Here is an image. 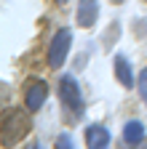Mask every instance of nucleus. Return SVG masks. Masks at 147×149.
I'll return each mask as SVG.
<instances>
[{"label":"nucleus","mask_w":147,"mask_h":149,"mask_svg":"<svg viewBox=\"0 0 147 149\" xmlns=\"http://www.w3.org/2000/svg\"><path fill=\"white\" fill-rule=\"evenodd\" d=\"M59 99L72 115H78V117L83 115V93H80V85L75 80V74H64L59 80Z\"/></svg>","instance_id":"obj_1"},{"label":"nucleus","mask_w":147,"mask_h":149,"mask_svg":"<svg viewBox=\"0 0 147 149\" xmlns=\"http://www.w3.org/2000/svg\"><path fill=\"white\" fill-rule=\"evenodd\" d=\"M27 133H30V117H27V112L13 109L11 115H6V120H3V144H16Z\"/></svg>","instance_id":"obj_2"},{"label":"nucleus","mask_w":147,"mask_h":149,"mask_svg":"<svg viewBox=\"0 0 147 149\" xmlns=\"http://www.w3.org/2000/svg\"><path fill=\"white\" fill-rule=\"evenodd\" d=\"M70 45H72V32L64 27L53 35V40L48 45V67L51 69H59L64 61H67V53H70Z\"/></svg>","instance_id":"obj_3"},{"label":"nucleus","mask_w":147,"mask_h":149,"mask_svg":"<svg viewBox=\"0 0 147 149\" xmlns=\"http://www.w3.org/2000/svg\"><path fill=\"white\" fill-rule=\"evenodd\" d=\"M46 99H48V85H46L43 80H32V83L27 85V93H24L27 109H30V112H38V109L46 104Z\"/></svg>","instance_id":"obj_4"},{"label":"nucleus","mask_w":147,"mask_h":149,"mask_svg":"<svg viewBox=\"0 0 147 149\" xmlns=\"http://www.w3.org/2000/svg\"><path fill=\"white\" fill-rule=\"evenodd\" d=\"M96 16H99V3H96V0H78V24L83 29L94 27Z\"/></svg>","instance_id":"obj_5"},{"label":"nucleus","mask_w":147,"mask_h":149,"mask_svg":"<svg viewBox=\"0 0 147 149\" xmlns=\"http://www.w3.org/2000/svg\"><path fill=\"white\" fill-rule=\"evenodd\" d=\"M86 146L88 149H107L110 146V130L104 125H88L86 128Z\"/></svg>","instance_id":"obj_6"},{"label":"nucleus","mask_w":147,"mask_h":149,"mask_svg":"<svg viewBox=\"0 0 147 149\" xmlns=\"http://www.w3.org/2000/svg\"><path fill=\"white\" fill-rule=\"evenodd\" d=\"M113 69H115V77H118V83H120L123 88H134V85H136V80H134V69H131V64H128L126 56H115Z\"/></svg>","instance_id":"obj_7"},{"label":"nucleus","mask_w":147,"mask_h":149,"mask_svg":"<svg viewBox=\"0 0 147 149\" xmlns=\"http://www.w3.org/2000/svg\"><path fill=\"white\" fill-rule=\"evenodd\" d=\"M142 139H144V125L139 120H128L123 125V141L126 144H139Z\"/></svg>","instance_id":"obj_8"},{"label":"nucleus","mask_w":147,"mask_h":149,"mask_svg":"<svg viewBox=\"0 0 147 149\" xmlns=\"http://www.w3.org/2000/svg\"><path fill=\"white\" fill-rule=\"evenodd\" d=\"M136 85H139V96H142V101L147 104V67L139 72V80H136Z\"/></svg>","instance_id":"obj_9"},{"label":"nucleus","mask_w":147,"mask_h":149,"mask_svg":"<svg viewBox=\"0 0 147 149\" xmlns=\"http://www.w3.org/2000/svg\"><path fill=\"white\" fill-rule=\"evenodd\" d=\"M56 149H72V139H70L67 133H62V136L56 139Z\"/></svg>","instance_id":"obj_10"},{"label":"nucleus","mask_w":147,"mask_h":149,"mask_svg":"<svg viewBox=\"0 0 147 149\" xmlns=\"http://www.w3.org/2000/svg\"><path fill=\"white\" fill-rule=\"evenodd\" d=\"M59 3H67V0H59Z\"/></svg>","instance_id":"obj_11"}]
</instances>
